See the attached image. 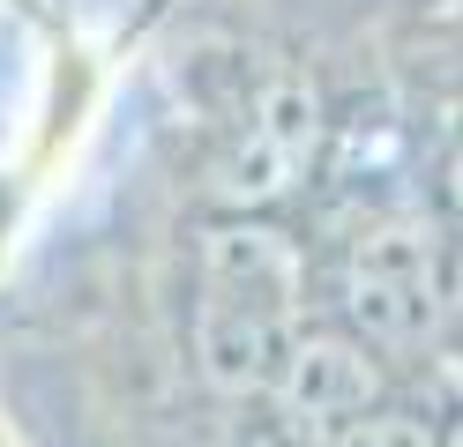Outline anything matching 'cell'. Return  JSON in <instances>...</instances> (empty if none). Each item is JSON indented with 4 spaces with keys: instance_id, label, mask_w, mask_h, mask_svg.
<instances>
[{
    "instance_id": "1",
    "label": "cell",
    "mask_w": 463,
    "mask_h": 447,
    "mask_svg": "<svg viewBox=\"0 0 463 447\" xmlns=\"http://www.w3.org/2000/svg\"><path fill=\"white\" fill-rule=\"evenodd\" d=\"M299 268L269 231H217L202 261V358L232 387H277L299 350Z\"/></svg>"
},
{
    "instance_id": "2",
    "label": "cell",
    "mask_w": 463,
    "mask_h": 447,
    "mask_svg": "<svg viewBox=\"0 0 463 447\" xmlns=\"http://www.w3.org/2000/svg\"><path fill=\"white\" fill-rule=\"evenodd\" d=\"M352 328L359 343H403V336H426L433 328V306H441V291H433V261L419 254L411 231H373L359 261H352Z\"/></svg>"
},
{
    "instance_id": "3",
    "label": "cell",
    "mask_w": 463,
    "mask_h": 447,
    "mask_svg": "<svg viewBox=\"0 0 463 447\" xmlns=\"http://www.w3.org/2000/svg\"><path fill=\"white\" fill-rule=\"evenodd\" d=\"M0 447H8V433H0Z\"/></svg>"
}]
</instances>
